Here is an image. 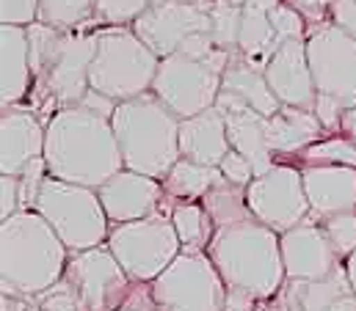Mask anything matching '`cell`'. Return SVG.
Segmentation results:
<instances>
[{"mask_svg":"<svg viewBox=\"0 0 356 311\" xmlns=\"http://www.w3.org/2000/svg\"><path fill=\"white\" fill-rule=\"evenodd\" d=\"M287 3L296 6V8L304 14V19H312V28L329 22V14H326V8H323V0H287ZM312 28H309V31H312Z\"/></svg>","mask_w":356,"mask_h":311,"instance_id":"b9f144b4","label":"cell"},{"mask_svg":"<svg viewBox=\"0 0 356 311\" xmlns=\"http://www.w3.org/2000/svg\"><path fill=\"white\" fill-rule=\"evenodd\" d=\"M312 110H315V116H318V121L323 124L326 133H337V135H340V121H343L346 108H343L337 99H332V96H326V94H318Z\"/></svg>","mask_w":356,"mask_h":311,"instance_id":"8d00e7d4","label":"cell"},{"mask_svg":"<svg viewBox=\"0 0 356 311\" xmlns=\"http://www.w3.org/2000/svg\"><path fill=\"white\" fill-rule=\"evenodd\" d=\"M33 88L28 28L0 25V105H19Z\"/></svg>","mask_w":356,"mask_h":311,"instance_id":"7402d4cb","label":"cell"},{"mask_svg":"<svg viewBox=\"0 0 356 311\" xmlns=\"http://www.w3.org/2000/svg\"><path fill=\"white\" fill-rule=\"evenodd\" d=\"M116 311H158L155 295H152V281H133L127 298Z\"/></svg>","mask_w":356,"mask_h":311,"instance_id":"74e56055","label":"cell"},{"mask_svg":"<svg viewBox=\"0 0 356 311\" xmlns=\"http://www.w3.org/2000/svg\"><path fill=\"white\" fill-rule=\"evenodd\" d=\"M307 58L315 91L337 99L346 110L356 108V39L332 22H323L307 36Z\"/></svg>","mask_w":356,"mask_h":311,"instance_id":"8fae6325","label":"cell"},{"mask_svg":"<svg viewBox=\"0 0 356 311\" xmlns=\"http://www.w3.org/2000/svg\"><path fill=\"white\" fill-rule=\"evenodd\" d=\"M210 3L161 0L152 3L130 28L158 58H166L175 56L193 33H210Z\"/></svg>","mask_w":356,"mask_h":311,"instance_id":"9a60e30c","label":"cell"},{"mask_svg":"<svg viewBox=\"0 0 356 311\" xmlns=\"http://www.w3.org/2000/svg\"><path fill=\"white\" fill-rule=\"evenodd\" d=\"M155 0H94V22L102 25H133Z\"/></svg>","mask_w":356,"mask_h":311,"instance_id":"d6a6232c","label":"cell"},{"mask_svg":"<svg viewBox=\"0 0 356 311\" xmlns=\"http://www.w3.org/2000/svg\"><path fill=\"white\" fill-rule=\"evenodd\" d=\"M232 149L227 135V119L213 105L204 113L179 121V155L202 165H218Z\"/></svg>","mask_w":356,"mask_h":311,"instance_id":"603a6c76","label":"cell"},{"mask_svg":"<svg viewBox=\"0 0 356 311\" xmlns=\"http://www.w3.org/2000/svg\"><path fill=\"white\" fill-rule=\"evenodd\" d=\"M207 256L227 287L246 289L257 301L276 298L287 281L279 234L254 218L216 229Z\"/></svg>","mask_w":356,"mask_h":311,"instance_id":"3957f363","label":"cell"},{"mask_svg":"<svg viewBox=\"0 0 356 311\" xmlns=\"http://www.w3.org/2000/svg\"><path fill=\"white\" fill-rule=\"evenodd\" d=\"M229 3H235V6H243V3H249V0H229Z\"/></svg>","mask_w":356,"mask_h":311,"instance_id":"7dc6e473","label":"cell"},{"mask_svg":"<svg viewBox=\"0 0 356 311\" xmlns=\"http://www.w3.org/2000/svg\"><path fill=\"white\" fill-rule=\"evenodd\" d=\"M298 157L304 160V168L307 165H351L356 168V144H351L343 135H329V138H321L318 144L307 146Z\"/></svg>","mask_w":356,"mask_h":311,"instance_id":"4dcf8cb0","label":"cell"},{"mask_svg":"<svg viewBox=\"0 0 356 311\" xmlns=\"http://www.w3.org/2000/svg\"><path fill=\"white\" fill-rule=\"evenodd\" d=\"M105 245L133 281H155L182 253L172 215L163 212L113 226Z\"/></svg>","mask_w":356,"mask_h":311,"instance_id":"ba28073f","label":"cell"},{"mask_svg":"<svg viewBox=\"0 0 356 311\" xmlns=\"http://www.w3.org/2000/svg\"><path fill=\"white\" fill-rule=\"evenodd\" d=\"M19 210V176L0 174V221L17 215Z\"/></svg>","mask_w":356,"mask_h":311,"instance_id":"f35d334b","label":"cell"},{"mask_svg":"<svg viewBox=\"0 0 356 311\" xmlns=\"http://www.w3.org/2000/svg\"><path fill=\"white\" fill-rule=\"evenodd\" d=\"M158 311H224L227 284L207 251H182L152 281Z\"/></svg>","mask_w":356,"mask_h":311,"instance_id":"9c48e42d","label":"cell"},{"mask_svg":"<svg viewBox=\"0 0 356 311\" xmlns=\"http://www.w3.org/2000/svg\"><path fill=\"white\" fill-rule=\"evenodd\" d=\"M97 196L113 226L149 218L161 212V204L166 201V190L161 179H152V176H144L127 168L113 174L105 185H99Z\"/></svg>","mask_w":356,"mask_h":311,"instance_id":"e0dca14e","label":"cell"},{"mask_svg":"<svg viewBox=\"0 0 356 311\" xmlns=\"http://www.w3.org/2000/svg\"><path fill=\"white\" fill-rule=\"evenodd\" d=\"M309 218L301 226L279 234L282 262H284V273L290 281H321V278L334 276L343 264V259L332 248L321 224Z\"/></svg>","mask_w":356,"mask_h":311,"instance_id":"2e32d148","label":"cell"},{"mask_svg":"<svg viewBox=\"0 0 356 311\" xmlns=\"http://www.w3.org/2000/svg\"><path fill=\"white\" fill-rule=\"evenodd\" d=\"M169 215L177 229L182 251H207L210 248V242L216 237V224L202 201H179L172 207Z\"/></svg>","mask_w":356,"mask_h":311,"instance_id":"4316f807","label":"cell"},{"mask_svg":"<svg viewBox=\"0 0 356 311\" xmlns=\"http://www.w3.org/2000/svg\"><path fill=\"white\" fill-rule=\"evenodd\" d=\"M204 210L210 212L216 229H224V226H235V224H243V221H252V210H249V196H246V187L241 185H232L227 179H221L218 185L210 187V193L202 199Z\"/></svg>","mask_w":356,"mask_h":311,"instance_id":"83f0119b","label":"cell"},{"mask_svg":"<svg viewBox=\"0 0 356 311\" xmlns=\"http://www.w3.org/2000/svg\"><path fill=\"white\" fill-rule=\"evenodd\" d=\"M346 264V273H348V281H351V287H354V292H356V251L343 262Z\"/></svg>","mask_w":356,"mask_h":311,"instance_id":"f6af8a7d","label":"cell"},{"mask_svg":"<svg viewBox=\"0 0 356 311\" xmlns=\"http://www.w3.org/2000/svg\"><path fill=\"white\" fill-rule=\"evenodd\" d=\"M39 19V0H0V25L28 28Z\"/></svg>","mask_w":356,"mask_h":311,"instance_id":"e575fe53","label":"cell"},{"mask_svg":"<svg viewBox=\"0 0 356 311\" xmlns=\"http://www.w3.org/2000/svg\"><path fill=\"white\" fill-rule=\"evenodd\" d=\"M246 196H249V210L254 221L266 224L276 234L301 226L312 215L304 193L301 168L287 162H276L268 174L254 176V182L246 187Z\"/></svg>","mask_w":356,"mask_h":311,"instance_id":"7c38bea8","label":"cell"},{"mask_svg":"<svg viewBox=\"0 0 356 311\" xmlns=\"http://www.w3.org/2000/svg\"><path fill=\"white\" fill-rule=\"evenodd\" d=\"M179 121L152 91L136 99L119 102L111 116L122 160L127 171L166 179V174L177 165L179 155Z\"/></svg>","mask_w":356,"mask_h":311,"instance_id":"5b68a950","label":"cell"},{"mask_svg":"<svg viewBox=\"0 0 356 311\" xmlns=\"http://www.w3.org/2000/svg\"><path fill=\"white\" fill-rule=\"evenodd\" d=\"M28 311H86L81 295L72 289V284L67 278L56 281L53 287H47L44 292L28 298Z\"/></svg>","mask_w":356,"mask_h":311,"instance_id":"1f68e13d","label":"cell"},{"mask_svg":"<svg viewBox=\"0 0 356 311\" xmlns=\"http://www.w3.org/2000/svg\"><path fill=\"white\" fill-rule=\"evenodd\" d=\"M323 124L318 121L315 110L309 108H293L282 105L268 119V144L276 157L282 155H301L307 146L318 144L323 138Z\"/></svg>","mask_w":356,"mask_h":311,"instance_id":"cb8c5ba5","label":"cell"},{"mask_svg":"<svg viewBox=\"0 0 356 311\" xmlns=\"http://www.w3.org/2000/svg\"><path fill=\"white\" fill-rule=\"evenodd\" d=\"M321 229L326 232L332 248L337 251V256L343 262L356 251V210L354 212H340V215L323 218L321 221Z\"/></svg>","mask_w":356,"mask_h":311,"instance_id":"836d02e7","label":"cell"},{"mask_svg":"<svg viewBox=\"0 0 356 311\" xmlns=\"http://www.w3.org/2000/svg\"><path fill=\"white\" fill-rule=\"evenodd\" d=\"M270 91L276 94V99L282 105H293V108H309L315 105V80L309 69V58H307V39H296L287 42L263 69Z\"/></svg>","mask_w":356,"mask_h":311,"instance_id":"ffe728a7","label":"cell"},{"mask_svg":"<svg viewBox=\"0 0 356 311\" xmlns=\"http://www.w3.org/2000/svg\"><path fill=\"white\" fill-rule=\"evenodd\" d=\"M44 162L50 176L91 190L105 185L113 174L124 171L111 119L83 105L56 110L47 119Z\"/></svg>","mask_w":356,"mask_h":311,"instance_id":"6da1fadb","label":"cell"},{"mask_svg":"<svg viewBox=\"0 0 356 311\" xmlns=\"http://www.w3.org/2000/svg\"><path fill=\"white\" fill-rule=\"evenodd\" d=\"M304 193L312 210V218L354 212L356 210V168L351 165H307L301 168Z\"/></svg>","mask_w":356,"mask_h":311,"instance_id":"44dd1931","label":"cell"},{"mask_svg":"<svg viewBox=\"0 0 356 311\" xmlns=\"http://www.w3.org/2000/svg\"><path fill=\"white\" fill-rule=\"evenodd\" d=\"M155 3H161V0H155ZM179 3H210V0H179Z\"/></svg>","mask_w":356,"mask_h":311,"instance_id":"bcb514c9","label":"cell"},{"mask_svg":"<svg viewBox=\"0 0 356 311\" xmlns=\"http://www.w3.org/2000/svg\"><path fill=\"white\" fill-rule=\"evenodd\" d=\"M161 58L136 36L130 25L97 31V53L91 61V91L127 102L152 91Z\"/></svg>","mask_w":356,"mask_h":311,"instance_id":"8992f818","label":"cell"},{"mask_svg":"<svg viewBox=\"0 0 356 311\" xmlns=\"http://www.w3.org/2000/svg\"><path fill=\"white\" fill-rule=\"evenodd\" d=\"M304 14L287 0H249L243 3L241 17V39H238V61L252 69H266L268 61L296 39H307Z\"/></svg>","mask_w":356,"mask_h":311,"instance_id":"30bf717a","label":"cell"},{"mask_svg":"<svg viewBox=\"0 0 356 311\" xmlns=\"http://www.w3.org/2000/svg\"><path fill=\"white\" fill-rule=\"evenodd\" d=\"M0 311H28V298L0 295Z\"/></svg>","mask_w":356,"mask_h":311,"instance_id":"ee69618b","label":"cell"},{"mask_svg":"<svg viewBox=\"0 0 356 311\" xmlns=\"http://www.w3.org/2000/svg\"><path fill=\"white\" fill-rule=\"evenodd\" d=\"M152 94L177 119H191L216 105L221 94V75L193 58L175 53V56L161 58L158 75L152 83Z\"/></svg>","mask_w":356,"mask_h":311,"instance_id":"4fadbf2b","label":"cell"},{"mask_svg":"<svg viewBox=\"0 0 356 311\" xmlns=\"http://www.w3.org/2000/svg\"><path fill=\"white\" fill-rule=\"evenodd\" d=\"M94 19V0H39V22L58 31H78Z\"/></svg>","mask_w":356,"mask_h":311,"instance_id":"f1b7e54d","label":"cell"},{"mask_svg":"<svg viewBox=\"0 0 356 311\" xmlns=\"http://www.w3.org/2000/svg\"><path fill=\"white\" fill-rule=\"evenodd\" d=\"M64 278L81 295L86 311H116L133 287V278L124 273L108 245L75 251L67 262Z\"/></svg>","mask_w":356,"mask_h":311,"instance_id":"5bb4252c","label":"cell"},{"mask_svg":"<svg viewBox=\"0 0 356 311\" xmlns=\"http://www.w3.org/2000/svg\"><path fill=\"white\" fill-rule=\"evenodd\" d=\"M241 17H243V6H235L229 0L210 3V36L218 47L235 56H238V39H241Z\"/></svg>","mask_w":356,"mask_h":311,"instance_id":"f546056e","label":"cell"},{"mask_svg":"<svg viewBox=\"0 0 356 311\" xmlns=\"http://www.w3.org/2000/svg\"><path fill=\"white\" fill-rule=\"evenodd\" d=\"M218 168H221V174H224V179L227 182H232V185H241V187H249L252 182H254V165L249 162V157H243L241 152H235V149H229L227 157L218 162Z\"/></svg>","mask_w":356,"mask_h":311,"instance_id":"d590c367","label":"cell"},{"mask_svg":"<svg viewBox=\"0 0 356 311\" xmlns=\"http://www.w3.org/2000/svg\"><path fill=\"white\" fill-rule=\"evenodd\" d=\"M61 237V242L75 251H89L102 242H108V215L102 210V201L97 190L61 182L56 176H47L33 207Z\"/></svg>","mask_w":356,"mask_h":311,"instance_id":"52a82bcc","label":"cell"},{"mask_svg":"<svg viewBox=\"0 0 356 311\" xmlns=\"http://www.w3.org/2000/svg\"><path fill=\"white\" fill-rule=\"evenodd\" d=\"M216 108L224 113L227 119V135L235 152H241L243 157H249V162L254 165V174L263 176L268 174L276 162V155L270 152L268 144V116L257 113L254 108H249L246 102L229 96V94H218Z\"/></svg>","mask_w":356,"mask_h":311,"instance_id":"d6986e66","label":"cell"},{"mask_svg":"<svg viewBox=\"0 0 356 311\" xmlns=\"http://www.w3.org/2000/svg\"><path fill=\"white\" fill-rule=\"evenodd\" d=\"M224 179L218 165H202L193 160L179 157L177 165L166 174L163 179V190H166V201H202L213 185H218Z\"/></svg>","mask_w":356,"mask_h":311,"instance_id":"484cf974","label":"cell"},{"mask_svg":"<svg viewBox=\"0 0 356 311\" xmlns=\"http://www.w3.org/2000/svg\"><path fill=\"white\" fill-rule=\"evenodd\" d=\"M70 248L36 212L0 221V295L33 298L64 278Z\"/></svg>","mask_w":356,"mask_h":311,"instance_id":"7a4b0ae2","label":"cell"},{"mask_svg":"<svg viewBox=\"0 0 356 311\" xmlns=\"http://www.w3.org/2000/svg\"><path fill=\"white\" fill-rule=\"evenodd\" d=\"M329 22L340 31L351 33L356 39V0H332L329 6Z\"/></svg>","mask_w":356,"mask_h":311,"instance_id":"ab89813d","label":"cell"},{"mask_svg":"<svg viewBox=\"0 0 356 311\" xmlns=\"http://www.w3.org/2000/svg\"><path fill=\"white\" fill-rule=\"evenodd\" d=\"M340 135L348 138L351 144H356V108H348L343 113V121H340Z\"/></svg>","mask_w":356,"mask_h":311,"instance_id":"7bdbcfd3","label":"cell"},{"mask_svg":"<svg viewBox=\"0 0 356 311\" xmlns=\"http://www.w3.org/2000/svg\"><path fill=\"white\" fill-rule=\"evenodd\" d=\"M260 303L266 301H257L252 292L246 289H235V287H227V301H224V311H257Z\"/></svg>","mask_w":356,"mask_h":311,"instance_id":"60d3db41","label":"cell"},{"mask_svg":"<svg viewBox=\"0 0 356 311\" xmlns=\"http://www.w3.org/2000/svg\"><path fill=\"white\" fill-rule=\"evenodd\" d=\"M28 42L33 69L31 94L47 96L58 105V110L81 105L91 91L89 72L97 53V31H58L36 19L33 25H28Z\"/></svg>","mask_w":356,"mask_h":311,"instance_id":"277c9868","label":"cell"},{"mask_svg":"<svg viewBox=\"0 0 356 311\" xmlns=\"http://www.w3.org/2000/svg\"><path fill=\"white\" fill-rule=\"evenodd\" d=\"M221 91L229 94V96H235V99H241V102H246L249 108H254L257 113H263L268 119L282 108V102L276 99V94L268 85L266 75L260 69L246 67L238 58L221 75Z\"/></svg>","mask_w":356,"mask_h":311,"instance_id":"d4e9b609","label":"cell"},{"mask_svg":"<svg viewBox=\"0 0 356 311\" xmlns=\"http://www.w3.org/2000/svg\"><path fill=\"white\" fill-rule=\"evenodd\" d=\"M47 124L22 105H8L0 113V174L19 176L33 160L44 157Z\"/></svg>","mask_w":356,"mask_h":311,"instance_id":"ac0fdd59","label":"cell"}]
</instances>
